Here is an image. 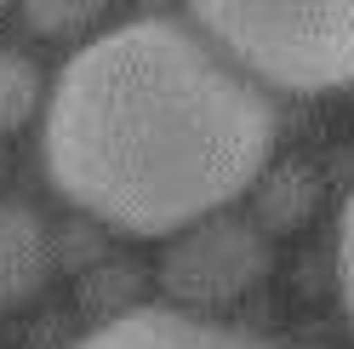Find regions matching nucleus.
I'll return each instance as SVG.
<instances>
[{
  "label": "nucleus",
  "mask_w": 354,
  "mask_h": 349,
  "mask_svg": "<svg viewBox=\"0 0 354 349\" xmlns=\"http://www.w3.org/2000/svg\"><path fill=\"white\" fill-rule=\"evenodd\" d=\"M52 184L126 235L217 217L274 155V103L189 17H126L69 52L40 132Z\"/></svg>",
  "instance_id": "nucleus-1"
},
{
  "label": "nucleus",
  "mask_w": 354,
  "mask_h": 349,
  "mask_svg": "<svg viewBox=\"0 0 354 349\" xmlns=\"http://www.w3.org/2000/svg\"><path fill=\"white\" fill-rule=\"evenodd\" d=\"M189 24L240 75L280 92H337L354 86V6H194Z\"/></svg>",
  "instance_id": "nucleus-2"
},
{
  "label": "nucleus",
  "mask_w": 354,
  "mask_h": 349,
  "mask_svg": "<svg viewBox=\"0 0 354 349\" xmlns=\"http://www.w3.org/2000/svg\"><path fill=\"white\" fill-rule=\"evenodd\" d=\"M269 269V247L246 217H206L166 247L160 280L189 303H223Z\"/></svg>",
  "instance_id": "nucleus-3"
},
{
  "label": "nucleus",
  "mask_w": 354,
  "mask_h": 349,
  "mask_svg": "<svg viewBox=\"0 0 354 349\" xmlns=\"http://www.w3.org/2000/svg\"><path fill=\"white\" fill-rule=\"evenodd\" d=\"M69 349H286V343L234 332V326H212L183 310H126Z\"/></svg>",
  "instance_id": "nucleus-4"
},
{
  "label": "nucleus",
  "mask_w": 354,
  "mask_h": 349,
  "mask_svg": "<svg viewBox=\"0 0 354 349\" xmlns=\"http://www.w3.org/2000/svg\"><path fill=\"white\" fill-rule=\"evenodd\" d=\"M52 241L40 212L24 201H0V303H29L46 287Z\"/></svg>",
  "instance_id": "nucleus-5"
},
{
  "label": "nucleus",
  "mask_w": 354,
  "mask_h": 349,
  "mask_svg": "<svg viewBox=\"0 0 354 349\" xmlns=\"http://www.w3.org/2000/svg\"><path fill=\"white\" fill-rule=\"evenodd\" d=\"M40 103V69L29 52L0 46V132H17Z\"/></svg>",
  "instance_id": "nucleus-6"
},
{
  "label": "nucleus",
  "mask_w": 354,
  "mask_h": 349,
  "mask_svg": "<svg viewBox=\"0 0 354 349\" xmlns=\"http://www.w3.org/2000/svg\"><path fill=\"white\" fill-rule=\"evenodd\" d=\"M97 17H103V6H86V0H69V6H24V24L35 35H80Z\"/></svg>",
  "instance_id": "nucleus-7"
},
{
  "label": "nucleus",
  "mask_w": 354,
  "mask_h": 349,
  "mask_svg": "<svg viewBox=\"0 0 354 349\" xmlns=\"http://www.w3.org/2000/svg\"><path fill=\"white\" fill-rule=\"evenodd\" d=\"M337 280H343V303L354 315V189L343 201V229H337Z\"/></svg>",
  "instance_id": "nucleus-8"
}]
</instances>
